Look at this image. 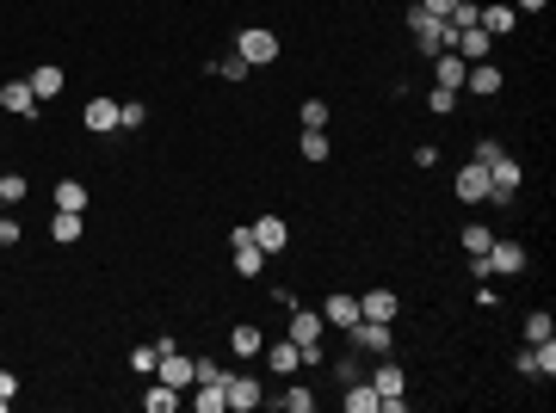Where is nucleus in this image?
Here are the masks:
<instances>
[{
	"instance_id": "nucleus-1",
	"label": "nucleus",
	"mask_w": 556,
	"mask_h": 413,
	"mask_svg": "<svg viewBox=\"0 0 556 413\" xmlns=\"http://www.w3.org/2000/svg\"><path fill=\"white\" fill-rule=\"evenodd\" d=\"M365 382L378 389V413H402V408H408V377H402L389 358H383V364H378V371H371Z\"/></svg>"
},
{
	"instance_id": "nucleus-2",
	"label": "nucleus",
	"mask_w": 556,
	"mask_h": 413,
	"mask_svg": "<svg viewBox=\"0 0 556 413\" xmlns=\"http://www.w3.org/2000/svg\"><path fill=\"white\" fill-rule=\"evenodd\" d=\"M408 32H415V43L427 50V56H439V50H452L457 32L446 25V19H433V13H420V6H408Z\"/></svg>"
},
{
	"instance_id": "nucleus-3",
	"label": "nucleus",
	"mask_w": 556,
	"mask_h": 413,
	"mask_svg": "<svg viewBox=\"0 0 556 413\" xmlns=\"http://www.w3.org/2000/svg\"><path fill=\"white\" fill-rule=\"evenodd\" d=\"M520 179H525V167L501 148L494 161H488V204H513V192H520Z\"/></svg>"
},
{
	"instance_id": "nucleus-4",
	"label": "nucleus",
	"mask_w": 556,
	"mask_h": 413,
	"mask_svg": "<svg viewBox=\"0 0 556 413\" xmlns=\"http://www.w3.org/2000/svg\"><path fill=\"white\" fill-rule=\"evenodd\" d=\"M235 56H242L247 69H266V62H278V37L266 32V25H247V32L235 37Z\"/></svg>"
},
{
	"instance_id": "nucleus-5",
	"label": "nucleus",
	"mask_w": 556,
	"mask_h": 413,
	"mask_svg": "<svg viewBox=\"0 0 556 413\" xmlns=\"http://www.w3.org/2000/svg\"><path fill=\"white\" fill-rule=\"evenodd\" d=\"M155 377H161V382H174L179 395H186V389H192V382H198V358H186V352H179V345H168V352H161V358H155Z\"/></svg>"
},
{
	"instance_id": "nucleus-6",
	"label": "nucleus",
	"mask_w": 556,
	"mask_h": 413,
	"mask_svg": "<svg viewBox=\"0 0 556 413\" xmlns=\"http://www.w3.org/2000/svg\"><path fill=\"white\" fill-rule=\"evenodd\" d=\"M347 340L359 345V352H371V358H389V321H365V314H359L347 327Z\"/></svg>"
},
{
	"instance_id": "nucleus-7",
	"label": "nucleus",
	"mask_w": 556,
	"mask_h": 413,
	"mask_svg": "<svg viewBox=\"0 0 556 413\" xmlns=\"http://www.w3.org/2000/svg\"><path fill=\"white\" fill-rule=\"evenodd\" d=\"M229 247H235V272H242V277H260V272H266V253H260V241H254V229H235V235H229Z\"/></svg>"
},
{
	"instance_id": "nucleus-8",
	"label": "nucleus",
	"mask_w": 556,
	"mask_h": 413,
	"mask_svg": "<svg viewBox=\"0 0 556 413\" xmlns=\"http://www.w3.org/2000/svg\"><path fill=\"white\" fill-rule=\"evenodd\" d=\"M488 272L494 277H520L525 272V247L520 241H488Z\"/></svg>"
},
{
	"instance_id": "nucleus-9",
	"label": "nucleus",
	"mask_w": 556,
	"mask_h": 413,
	"mask_svg": "<svg viewBox=\"0 0 556 413\" xmlns=\"http://www.w3.org/2000/svg\"><path fill=\"white\" fill-rule=\"evenodd\" d=\"M223 401H229L235 413H254L260 401H266V389H260L254 377H223Z\"/></svg>"
},
{
	"instance_id": "nucleus-10",
	"label": "nucleus",
	"mask_w": 556,
	"mask_h": 413,
	"mask_svg": "<svg viewBox=\"0 0 556 413\" xmlns=\"http://www.w3.org/2000/svg\"><path fill=\"white\" fill-rule=\"evenodd\" d=\"M321 333H328L321 309H297V303H291V340H297V352H303V345H321Z\"/></svg>"
},
{
	"instance_id": "nucleus-11",
	"label": "nucleus",
	"mask_w": 556,
	"mask_h": 413,
	"mask_svg": "<svg viewBox=\"0 0 556 413\" xmlns=\"http://www.w3.org/2000/svg\"><path fill=\"white\" fill-rule=\"evenodd\" d=\"M476 25H483L488 37H513V25H520V13H513L507 0H488L483 13H476Z\"/></svg>"
},
{
	"instance_id": "nucleus-12",
	"label": "nucleus",
	"mask_w": 556,
	"mask_h": 413,
	"mask_svg": "<svg viewBox=\"0 0 556 413\" xmlns=\"http://www.w3.org/2000/svg\"><path fill=\"white\" fill-rule=\"evenodd\" d=\"M457 198H464V204H488V167L483 161L457 167Z\"/></svg>"
},
{
	"instance_id": "nucleus-13",
	"label": "nucleus",
	"mask_w": 556,
	"mask_h": 413,
	"mask_svg": "<svg viewBox=\"0 0 556 413\" xmlns=\"http://www.w3.org/2000/svg\"><path fill=\"white\" fill-rule=\"evenodd\" d=\"M254 241H260V253H284V247H291V222H284V216H260V222H254Z\"/></svg>"
},
{
	"instance_id": "nucleus-14",
	"label": "nucleus",
	"mask_w": 556,
	"mask_h": 413,
	"mask_svg": "<svg viewBox=\"0 0 556 413\" xmlns=\"http://www.w3.org/2000/svg\"><path fill=\"white\" fill-rule=\"evenodd\" d=\"M433 74H439V87H446V93H464V74H470V62H464L457 50H439V56H433Z\"/></svg>"
},
{
	"instance_id": "nucleus-15",
	"label": "nucleus",
	"mask_w": 556,
	"mask_h": 413,
	"mask_svg": "<svg viewBox=\"0 0 556 413\" xmlns=\"http://www.w3.org/2000/svg\"><path fill=\"white\" fill-rule=\"evenodd\" d=\"M457 56H464V62H488V56H494V37L483 32V25H470V32H457V43H452Z\"/></svg>"
},
{
	"instance_id": "nucleus-16",
	"label": "nucleus",
	"mask_w": 556,
	"mask_h": 413,
	"mask_svg": "<svg viewBox=\"0 0 556 413\" xmlns=\"http://www.w3.org/2000/svg\"><path fill=\"white\" fill-rule=\"evenodd\" d=\"M396 309H402L396 290H365V296H359V314H365V321H389V327H396Z\"/></svg>"
},
{
	"instance_id": "nucleus-17",
	"label": "nucleus",
	"mask_w": 556,
	"mask_h": 413,
	"mask_svg": "<svg viewBox=\"0 0 556 413\" xmlns=\"http://www.w3.org/2000/svg\"><path fill=\"white\" fill-rule=\"evenodd\" d=\"M0 105H6L13 117H32V111H37V93H32V80H6V87H0Z\"/></svg>"
},
{
	"instance_id": "nucleus-18",
	"label": "nucleus",
	"mask_w": 556,
	"mask_h": 413,
	"mask_svg": "<svg viewBox=\"0 0 556 413\" xmlns=\"http://www.w3.org/2000/svg\"><path fill=\"white\" fill-rule=\"evenodd\" d=\"M81 124H87L93 136H105V130H118V99H87V111H81Z\"/></svg>"
},
{
	"instance_id": "nucleus-19",
	"label": "nucleus",
	"mask_w": 556,
	"mask_h": 413,
	"mask_svg": "<svg viewBox=\"0 0 556 413\" xmlns=\"http://www.w3.org/2000/svg\"><path fill=\"white\" fill-rule=\"evenodd\" d=\"M464 87H470V93H483V99H494V93H501V69H494V62H470Z\"/></svg>"
},
{
	"instance_id": "nucleus-20",
	"label": "nucleus",
	"mask_w": 556,
	"mask_h": 413,
	"mask_svg": "<svg viewBox=\"0 0 556 413\" xmlns=\"http://www.w3.org/2000/svg\"><path fill=\"white\" fill-rule=\"evenodd\" d=\"M229 352H235V358H260V352H266V333H260L254 321H242V327L229 333Z\"/></svg>"
},
{
	"instance_id": "nucleus-21",
	"label": "nucleus",
	"mask_w": 556,
	"mask_h": 413,
	"mask_svg": "<svg viewBox=\"0 0 556 413\" xmlns=\"http://www.w3.org/2000/svg\"><path fill=\"white\" fill-rule=\"evenodd\" d=\"M266 364H273L278 377H297V364H303V352H297V340H278V345H266Z\"/></svg>"
},
{
	"instance_id": "nucleus-22",
	"label": "nucleus",
	"mask_w": 556,
	"mask_h": 413,
	"mask_svg": "<svg viewBox=\"0 0 556 413\" xmlns=\"http://www.w3.org/2000/svg\"><path fill=\"white\" fill-rule=\"evenodd\" d=\"M321 321H328V327H352V321H359V296H328V303H321Z\"/></svg>"
},
{
	"instance_id": "nucleus-23",
	"label": "nucleus",
	"mask_w": 556,
	"mask_h": 413,
	"mask_svg": "<svg viewBox=\"0 0 556 413\" xmlns=\"http://www.w3.org/2000/svg\"><path fill=\"white\" fill-rule=\"evenodd\" d=\"M179 401H186V395H179L174 382H161V377H155V389H149V395H142V408H149V413H174Z\"/></svg>"
},
{
	"instance_id": "nucleus-24",
	"label": "nucleus",
	"mask_w": 556,
	"mask_h": 413,
	"mask_svg": "<svg viewBox=\"0 0 556 413\" xmlns=\"http://www.w3.org/2000/svg\"><path fill=\"white\" fill-rule=\"evenodd\" d=\"M25 80H32V93H37V99H56V93H62V69H56V62H43V69H32Z\"/></svg>"
},
{
	"instance_id": "nucleus-25",
	"label": "nucleus",
	"mask_w": 556,
	"mask_h": 413,
	"mask_svg": "<svg viewBox=\"0 0 556 413\" xmlns=\"http://www.w3.org/2000/svg\"><path fill=\"white\" fill-rule=\"evenodd\" d=\"M50 241H62V247L81 241V210H56V222H50Z\"/></svg>"
},
{
	"instance_id": "nucleus-26",
	"label": "nucleus",
	"mask_w": 556,
	"mask_h": 413,
	"mask_svg": "<svg viewBox=\"0 0 556 413\" xmlns=\"http://www.w3.org/2000/svg\"><path fill=\"white\" fill-rule=\"evenodd\" d=\"M347 413H378V389L359 377V382H347Z\"/></svg>"
},
{
	"instance_id": "nucleus-27",
	"label": "nucleus",
	"mask_w": 556,
	"mask_h": 413,
	"mask_svg": "<svg viewBox=\"0 0 556 413\" xmlns=\"http://www.w3.org/2000/svg\"><path fill=\"white\" fill-rule=\"evenodd\" d=\"M192 389H198V395H192V408H198V413H223V408H229V401H223V382H192Z\"/></svg>"
},
{
	"instance_id": "nucleus-28",
	"label": "nucleus",
	"mask_w": 556,
	"mask_h": 413,
	"mask_svg": "<svg viewBox=\"0 0 556 413\" xmlns=\"http://www.w3.org/2000/svg\"><path fill=\"white\" fill-rule=\"evenodd\" d=\"M525 340H532V345H538V340H556L551 309H532V314H525Z\"/></svg>"
},
{
	"instance_id": "nucleus-29",
	"label": "nucleus",
	"mask_w": 556,
	"mask_h": 413,
	"mask_svg": "<svg viewBox=\"0 0 556 413\" xmlns=\"http://www.w3.org/2000/svg\"><path fill=\"white\" fill-rule=\"evenodd\" d=\"M297 148H303V161H328V155H334L328 130H303V142H297Z\"/></svg>"
},
{
	"instance_id": "nucleus-30",
	"label": "nucleus",
	"mask_w": 556,
	"mask_h": 413,
	"mask_svg": "<svg viewBox=\"0 0 556 413\" xmlns=\"http://www.w3.org/2000/svg\"><path fill=\"white\" fill-rule=\"evenodd\" d=\"M56 210H87V185H81V179H62V185H56Z\"/></svg>"
},
{
	"instance_id": "nucleus-31",
	"label": "nucleus",
	"mask_w": 556,
	"mask_h": 413,
	"mask_svg": "<svg viewBox=\"0 0 556 413\" xmlns=\"http://www.w3.org/2000/svg\"><path fill=\"white\" fill-rule=\"evenodd\" d=\"M273 401H278L284 413H310V408H315V395L303 389V382H297V389H284V395H273Z\"/></svg>"
},
{
	"instance_id": "nucleus-32",
	"label": "nucleus",
	"mask_w": 556,
	"mask_h": 413,
	"mask_svg": "<svg viewBox=\"0 0 556 413\" xmlns=\"http://www.w3.org/2000/svg\"><path fill=\"white\" fill-rule=\"evenodd\" d=\"M142 124H149V105H137V99L118 105V130H142Z\"/></svg>"
},
{
	"instance_id": "nucleus-33",
	"label": "nucleus",
	"mask_w": 556,
	"mask_h": 413,
	"mask_svg": "<svg viewBox=\"0 0 556 413\" xmlns=\"http://www.w3.org/2000/svg\"><path fill=\"white\" fill-rule=\"evenodd\" d=\"M25 198V173H0V204H19Z\"/></svg>"
},
{
	"instance_id": "nucleus-34",
	"label": "nucleus",
	"mask_w": 556,
	"mask_h": 413,
	"mask_svg": "<svg viewBox=\"0 0 556 413\" xmlns=\"http://www.w3.org/2000/svg\"><path fill=\"white\" fill-rule=\"evenodd\" d=\"M427 111H439V117H452V111H457V93H446V87H433V93H427Z\"/></svg>"
},
{
	"instance_id": "nucleus-35",
	"label": "nucleus",
	"mask_w": 556,
	"mask_h": 413,
	"mask_svg": "<svg viewBox=\"0 0 556 413\" xmlns=\"http://www.w3.org/2000/svg\"><path fill=\"white\" fill-rule=\"evenodd\" d=\"M303 130H328V105L321 99H303Z\"/></svg>"
},
{
	"instance_id": "nucleus-36",
	"label": "nucleus",
	"mask_w": 556,
	"mask_h": 413,
	"mask_svg": "<svg viewBox=\"0 0 556 413\" xmlns=\"http://www.w3.org/2000/svg\"><path fill=\"white\" fill-rule=\"evenodd\" d=\"M488 241H494V235H488L483 222H470V229H464V253H488Z\"/></svg>"
},
{
	"instance_id": "nucleus-37",
	"label": "nucleus",
	"mask_w": 556,
	"mask_h": 413,
	"mask_svg": "<svg viewBox=\"0 0 556 413\" xmlns=\"http://www.w3.org/2000/svg\"><path fill=\"white\" fill-rule=\"evenodd\" d=\"M155 358H161V345H137V352H130V371L149 377V371H155Z\"/></svg>"
},
{
	"instance_id": "nucleus-38",
	"label": "nucleus",
	"mask_w": 556,
	"mask_h": 413,
	"mask_svg": "<svg viewBox=\"0 0 556 413\" xmlns=\"http://www.w3.org/2000/svg\"><path fill=\"white\" fill-rule=\"evenodd\" d=\"M216 74H223V80H247V62H242V56H223Z\"/></svg>"
},
{
	"instance_id": "nucleus-39",
	"label": "nucleus",
	"mask_w": 556,
	"mask_h": 413,
	"mask_svg": "<svg viewBox=\"0 0 556 413\" xmlns=\"http://www.w3.org/2000/svg\"><path fill=\"white\" fill-rule=\"evenodd\" d=\"M13 395H19V377H13V371H0V413L13 408Z\"/></svg>"
},
{
	"instance_id": "nucleus-40",
	"label": "nucleus",
	"mask_w": 556,
	"mask_h": 413,
	"mask_svg": "<svg viewBox=\"0 0 556 413\" xmlns=\"http://www.w3.org/2000/svg\"><path fill=\"white\" fill-rule=\"evenodd\" d=\"M223 377H229V371H223L216 358H198V382H223Z\"/></svg>"
},
{
	"instance_id": "nucleus-41",
	"label": "nucleus",
	"mask_w": 556,
	"mask_h": 413,
	"mask_svg": "<svg viewBox=\"0 0 556 413\" xmlns=\"http://www.w3.org/2000/svg\"><path fill=\"white\" fill-rule=\"evenodd\" d=\"M415 6H420V13H433V19H452L457 0H415Z\"/></svg>"
},
{
	"instance_id": "nucleus-42",
	"label": "nucleus",
	"mask_w": 556,
	"mask_h": 413,
	"mask_svg": "<svg viewBox=\"0 0 556 413\" xmlns=\"http://www.w3.org/2000/svg\"><path fill=\"white\" fill-rule=\"evenodd\" d=\"M494 303H501V296H494V277H483V284H476V309H494Z\"/></svg>"
},
{
	"instance_id": "nucleus-43",
	"label": "nucleus",
	"mask_w": 556,
	"mask_h": 413,
	"mask_svg": "<svg viewBox=\"0 0 556 413\" xmlns=\"http://www.w3.org/2000/svg\"><path fill=\"white\" fill-rule=\"evenodd\" d=\"M334 377H340V382H359L365 371H359V358H340V364H334Z\"/></svg>"
},
{
	"instance_id": "nucleus-44",
	"label": "nucleus",
	"mask_w": 556,
	"mask_h": 413,
	"mask_svg": "<svg viewBox=\"0 0 556 413\" xmlns=\"http://www.w3.org/2000/svg\"><path fill=\"white\" fill-rule=\"evenodd\" d=\"M0 247H19V222L13 216H0Z\"/></svg>"
},
{
	"instance_id": "nucleus-45",
	"label": "nucleus",
	"mask_w": 556,
	"mask_h": 413,
	"mask_svg": "<svg viewBox=\"0 0 556 413\" xmlns=\"http://www.w3.org/2000/svg\"><path fill=\"white\" fill-rule=\"evenodd\" d=\"M551 0H513V13H544Z\"/></svg>"
},
{
	"instance_id": "nucleus-46",
	"label": "nucleus",
	"mask_w": 556,
	"mask_h": 413,
	"mask_svg": "<svg viewBox=\"0 0 556 413\" xmlns=\"http://www.w3.org/2000/svg\"><path fill=\"white\" fill-rule=\"evenodd\" d=\"M0 210H6V204H0Z\"/></svg>"
}]
</instances>
